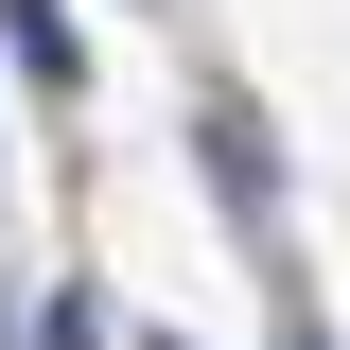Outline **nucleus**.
I'll return each instance as SVG.
<instances>
[{"label":"nucleus","mask_w":350,"mask_h":350,"mask_svg":"<svg viewBox=\"0 0 350 350\" xmlns=\"http://www.w3.org/2000/svg\"><path fill=\"white\" fill-rule=\"evenodd\" d=\"M0 36H18V70H36V88H70V18H53V0H0Z\"/></svg>","instance_id":"f257e3e1"},{"label":"nucleus","mask_w":350,"mask_h":350,"mask_svg":"<svg viewBox=\"0 0 350 350\" xmlns=\"http://www.w3.org/2000/svg\"><path fill=\"white\" fill-rule=\"evenodd\" d=\"M298 350H333V333H298Z\"/></svg>","instance_id":"f03ea898"},{"label":"nucleus","mask_w":350,"mask_h":350,"mask_svg":"<svg viewBox=\"0 0 350 350\" xmlns=\"http://www.w3.org/2000/svg\"><path fill=\"white\" fill-rule=\"evenodd\" d=\"M140 350H175V333H140Z\"/></svg>","instance_id":"7ed1b4c3"}]
</instances>
